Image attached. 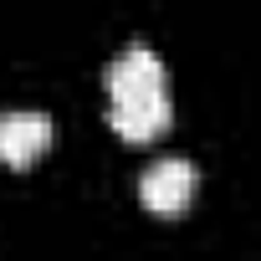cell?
I'll return each mask as SVG.
<instances>
[{
	"mask_svg": "<svg viewBox=\"0 0 261 261\" xmlns=\"http://www.w3.org/2000/svg\"><path fill=\"white\" fill-rule=\"evenodd\" d=\"M108 123L123 144H154L174 123L164 62L149 46H128L108 67Z\"/></svg>",
	"mask_w": 261,
	"mask_h": 261,
	"instance_id": "cell-1",
	"label": "cell"
},
{
	"mask_svg": "<svg viewBox=\"0 0 261 261\" xmlns=\"http://www.w3.org/2000/svg\"><path fill=\"white\" fill-rule=\"evenodd\" d=\"M57 139V128L46 113H6L0 118V164L11 169H31Z\"/></svg>",
	"mask_w": 261,
	"mask_h": 261,
	"instance_id": "cell-2",
	"label": "cell"
},
{
	"mask_svg": "<svg viewBox=\"0 0 261 261\" xmlns=\"http://www.w3.org/2000/svg\"><path fill=\"white\" fill-rule=\"evenodd\" d=\"M139 200L154 215H185L195 200V164L185 159H159L144 179H139Z\"/></svg>",
	"mask_w": 261,
	"mask_h": 261,
	"instance_id": "cell-3",
	"label": "cell"
}]
</instances>
